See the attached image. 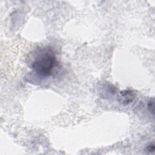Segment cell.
<instances>
[{
    "label": "cell",
    "mask_w": 155,
    "mask_h": 155,
    "mask_svg": "<svg viewBox=\"0 0 155 155\" xmlns=\"http://www.w3.org/2000/svg\"><path fill=\"white\" fill-rule=\"evenodd\" d=\"M56 64V57L50 47L41 48L31 62V68L41 76H49Z\"/></svg>",
    "instance_id": "obj_1"
},
{
    "label": "cell",
    "mask_w": 155,
    "mask_h": 155,
    "mask_svg": "<svg viewBox=\"0 0 155 155\" xmlns=\"http://www.w3.org/2000/svg\"><path fill=\"white\" fill-rule=\"evenodd\" d=\"M135 97V93L131 90H124L119 93L118 101L124 105H128L132 102Z\"/></svg>",
    "instance_id": "obj_2"
},
{
    "label": "cell",
    "mask_w": 155,
    "mask_h": 155,
    "mask_svg": "<svg viewBox=\"0 0 155 155\" xmlns=\"http://www.w3.org/2000/svg\"><path fill=\"white\" fill-rule=\"evenodd\" d=\"M148 108L149 111H150L153 114L154 113V101L153 99H151L148 104Z\"/></svg>",
    "instance_id": "obj_3"
},
{
    "label": "cell",
    "mask_w": 155,
    "mask_h": 155,
    "mask_svg": "<svg viewBox=\"0 0 155 155\" xmlns=\"http://www.w3.org/2000/svg\"><path fill=\"white\" fill-rule=\"evenodd\" d=\"M146 150L150 153H153L154 151V143H150L146 148Z\"/></svg>",
    "instance_id": "obj_4"
}]
</instances>
